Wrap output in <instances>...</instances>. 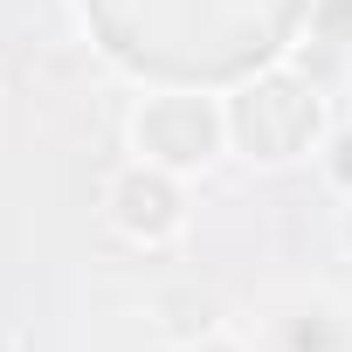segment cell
I'll return each instance as SVG.
<instances>
[{
    "instance_id": "4",
    "label": "cell",
    "mask_w": 352,
    "mask_h": 352,
    "mask_svg": "<svg viewBox=\"0 0 352 352\" xmlns=\"http://www.w3.org/2000/svg\"><path fill=\"white\" fill-rule=\"evenodd\" d=\"M290 352H352V324L338 304H304L290 318Z\"/></svg>"
},
{
    "instance_id": "2",
    "label": "cell",
    "mask_w": 352,
    "mask_h": 352,
    "mask_svg": "<svg viewBox=\"0 0 352 352\" xmlns=\"http://www.w3.org/2000/svg\"><path fill=\"white\" fill-rule=\"evenodd\" d=\"M124 145L166 173H208L228 152V104L208 90H145L124 118Z\"/></svg>"
},
{
    "instance_id": "6",
    "label": "cell",
    "mask_w": 352,
    "mask_h": 352,
    "mask_svg": "<svg viewBox=\"0 0 352 352\" xmlns=\"http://www.w3.org/2000/svg\"><path fill=\"white\" fill-rule=\"evenodd\" d=\"M180 352H256V345H249L242 331H228V324H201V331H194Z\"/></svg>"
},
{
    "instance_id": "1",
    "label": "cell",
    "mask_w": 352,
    "mask_h": 352,
    "mask_svg": "<svg viewBox=\"0 0 352 352\" xmlns=\"http://www.w3.org/2000/svg\"><path fill=\"white\" fill-rule=\"evenodd\" d=\"M228 145L249 166H297L318 159L324 131H331V97L304 76V69H263L249 83H235L228 97Z\"/></svg>"
},
{
    "instance_id": "5",
    "label": "cell",
    "mask_w": 352,
    "mask_h": 352,
    "mask_svg": "<svg viewBox=\"0 0 352 352\" xmlns=\"http://www.w3.org/2000/svg\"><path fill=\"white\" fill-rule=\"evenodd\" d=\"M318 173H324V187L345 201L352 194V124H331L324 145H318Z\"/></svg>"
},
{
    "instance_id": "3",
    "label": "cell",
    "mask_w": 352,
    "mask_h": 352,
    "mask_svg": "<svg viewBox=\"0 0 352 352\" xmlns=\"http://www.w3.org/2000/svg\"><path fill=\"white\" fill-rule=\"evenodd\" d=\"M104 221L111 235H124L131 249H166L180 242L194 208H187V173H166L152 159H131L104 180Z\"/></svg>"
},
{
    "instance_id": "7",
    "label": "cell",
    "mask_w": 352,
    "mask_h": 352,
    "mask_svg": "<svg viewBox=\"0 0 352 352\" xmlns=\"http://www.w3.org/2000/svg\"><path fill=\"white\" fill-rule=\"evenodd\" d=\"M338 242H345V249H352V194H345V201H338Z\"/></svg>"
}]
</instances>
